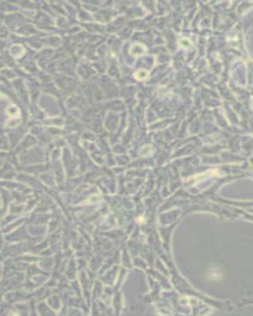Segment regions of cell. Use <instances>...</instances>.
I'll return each mask as SVG.
<instances>
[{
	"label": "cell",
	"mask_w": 253,
	"mask_h": 316,
	"mask_svg": "<svg viewBox=\"0 0 253 316\" xmlns=\"http://www.w3.org/2000/svg\"><path fill=\"white\" fill-rule=\"evenodd\" d=\"M147 74H148L147 71H145L144 69H142V70L140 69V70H137V71L136 73H134V76H136V77H137V79H139V80H142V79L147 78Z\"/></svg>",
	"instance_id": "1"
}]
</instances>
